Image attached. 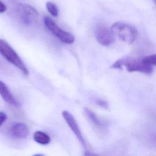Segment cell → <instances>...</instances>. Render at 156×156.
I'll return each mask as SVG.
<instances>
[{
    "mask_svg": "<svg viewBox=\"0 0 156 156\" xmlns=\"http://www.w3.org/2000/svg\"><path fill=\"white\" fill-rule=\"evenodd\" d=\"M84 113L88 121L96 129H98V130H103L105 128L106 125L105 121H104L102 119L98 117L97 115L94 113L93 111L87 108H85Z\"/></svg>",
    "mask_w": 156,
    "mask_h": 156,
    "instance_id": "obj_10",
    "label": "cell"
},
{
    "mask_svg": "<svg viewBox=\"0 0 156 156\" xmlns=\"http://www.w3.org/2000/svg\"><path fill=\"white\" fill-rule=\"evenodd\" d=\"M46 7L48 10V11L49 12V13L52 15L53 16H57L58 14V9L57 7V5L52 2H47L46 4Z\"/></svg>",
    "mask_w": 156,
    "mask_h": 156,
    "instance_id": "obj_12",
    "label": "cell"
},
{
    "mask_svg": "<svg viewBox=\"0 0 156 156\" xmlns=\"http://www.w3.org/2000/svg\"><path fill=\"white\" fill-rule=\"evenodd\" d=\"M83 156H99L98 155L94 154V153H93L91 152H90V151H86L84 154V155Z\"/></svg>",
    "mask_w": 156,
    "mask_h": 156,
    "instance_id": "obj_17",
    "label": "cell"
},
{
    "mask_svg": "<svg viewBox=\"0 0 156 156\" xmlns=\"http://www.w3.org/2000/svg\"><path fill=\"white\" fill-rule=\"evenodd\" d=\"M124 66L129 72H140L149 74L152 72V66L145 63L143 59L124 57L116 60L111 66L113 69H120Z\"/></svg>",
    "mask_w": 156,
    "mask_h": 156,
    "instance_id": "obj_1",
    "label": "cell"
},
{
    "mask_svg": "<svg viewBox=\"0 0 156 156\" xmlns=\"http://www.w3.org/2000/svg\"><path fill=\"white\" fill-rule=\"evenodd\" d=\"M154 2H155V5H156V0H154Z\"/></svg>",
    "mask_w": 156,
    "mask_h": 156,
    "instance_id": "obj_19",
    "label": "cell"
},
{
    "mask_svg": "<svg viewBox=\"0 0 156 156\" xmlns=\"http://www.w3.org/2000/svg\"><path fill=\"white\" fill-rule=\"evenodd\" d=\"M94 35L97 41L105 46H108L113 43L116 37L111 29L102 24H99L96 27Z\"/></svg>",
    "mask_w": 156,
    "mask_h": 156,
    "instance_id": "obj_6",
    "label": "cell"
},
{
    "mask_svg": "<svg viewBox=\"0 0 156 156\" xmlns=\"http://www.w3.org/2000/svg\"><path fill=\"white\" fill-rule=\"evenodd\" d=\"M7 116L4 112H0V127L3 124V123L6 121Z\"/></svg>",
    "mask_w": 156,
    "mask_h": 156,
    "instance_id": "obj_14",
    "label": "cell"
},
{
    "mask_svg": "<svg viewBox=\"0 0 156 156\" xmlns=\"http://www.w3.org/2000/svg\"><path fill=\"white\" fill-rule=\"evenodd\" d=\"M0 54L8 62L21 70L24 75H28V69L20 56L8 43L2 39H0Z\"/></svg>",
    "mask_w": 156,
    "mask_h": 156,
    "instance_id": "obj_3",
    "label": "cell"
},
{
    "mask_svg": "<svg viewBox=\"0 0 156 156\" xmlns=\"http://www.w3.org/2000/svg\"><path fill=\"white\" fill-rule=\"evenodd\" d=\"M33 156H44V155H41V154H35V155H34Z\"/></svg>",
    "mask_w": 156,
    "mask_h": 156,
    "instance_id": "obj_18",
    "label": "cell"
},
{
    "mask_svg": "<svg viewBox=\"0 0 156 156\" xmlns=\"http://www.w3.org/2000/svg\"><path fill=\"white\" fill-rule=\"evenodd\" d=\"M96 103H97V104H98L99 105H100L102 107H104V108L107 107V103L105 101H103L101 99H98L96 101Z\"/></svg>",
    "mask_w": 156,
    "mask_h": 156,
    "instance_id": "obj_15",
    "label": "cell"
},
{
    "mask_svg": "<svg viewBox=\"0 0 156 156\" xmlns=\"http://www.w3.org/2000/svg\"><path fill=\"white\" fill-rule=\"evenodd\" d=\"M17 12L22 22L26 24L35 23L38 21V12L33 7L28 4H18L17 7Z\"/></svg>",
    "mask_w": 156,
    "mask_h": 156,
    "instance_id": "obj_5",
    "label": "cell"
},
{
    "mask_svg": "<svg viewBox=\"0 0 156 156\" xmlns=\"http://www.w3.org/2000/svg\"><path fill=\"white\" fill-rule=\"evenodd\" d=\"M44 23L46 27L62 42L66 44H71L74 41V37L71 34L62 29L50 18L45 16Z\"/></svg>",
    "mask_w": 156,
    "mask_h": 156,
    "instance_id": "obj_4",
    "label": "cell"
},
{
    "mask_svg": "<svg viewBox=\"0 0 156 156\" xmlns=\"http://www.w3.org/2000/svg\"><path fill=\"white\" fill-rule=\"evenodd\" d=\"M0 95L7 103L15 107L20 105V103L14 98L8 87L1 80H0Z\"/></svg>",
    "mask_w": 156,
    "mask_h": 156,
    "instance_id": "obj_8",
    "label": "cell"
},
{
    "mask_svg": "<svg viewBox=\"0 0 156 156\" xmlns=\"http://www.w3.org/2000/svg\"><path fill=\"white\" fill-rule=\"evenodd\" d=\"M110 29L115 37L127 44L133 43L136 38L137 30L135 27L129 24L124 22H116Z\"/></svg>",
    "mask_w": 156,
    "mask_h": 156,
    "instance_id": "obj_2",
    "label": "cell"
},
{
    "mask_svg": "<svg viewBox=\"0 0 156 156\" xmlns=\"http://www.w3.org/2000/svg\"><path fill=\"white\" fill-rule=\"evenodd\" d=\"M33 138L35 142L41 145L48 144L51 141L50 136L44 132L40 130L35 132L33 135Z\"/></svg>",
    "mask_w": 156,
    "mask_h": 156,
    "instance_id": "obj_11",
    "label": "cell"
},
{
    "mask_svg": "<svg viewBox=\"0 0 156 156\" xmlns=\"http://www.w3.org/2000/svg\"><path fill=\"white\" fill-rule=\"evenodd\" d=\"M12 135L18 138H26L29 135V130L23 122H16L11 128Z\"/></svg>",
    "mask_w": 156,
    "mask_h": 156,
    "instance_id": "obj_9",
    "label": "cell"
},
{
    "mask_svg": "<svg viewBox=\"0 0 156 156\" xmlns=\"http://www.w3.org/2000/svg\"><path fill=\"white\" fill-rule=\"evenodd\" d=\"M7 10V7L5 5L0 1V13H3L5 12Z\"/></svg>",
    "mask_w": 156,
    "mask_h": 156,
    "instance_id": "obj_16",
    "label": "cell"
},
{
    "mask_svg": "<svg viewBox=\"0 0 156 156\" xmlns=\"http://www.w3.org/2000/svg\"><path fill=\"white\" fill-rule=\"evenodd\" d=\"M62 116L65 121H66V124L68 125L71 130L73 131L75 136L77 137V138L79 140V141L81 143V144L85 147V141L84 140V138L82 134V132L80 131V127L74 117V116L68 111L64 110L62 113Z\"/></svg>",
    "mask_w": 156,
    "mask_h": 156,
    "instance_id": "obj_7",
    "label": "cell"
},
{
    "mask_svg": "<svg viewBox=\"0 0 156 156\" xmlns=\"http://www.w3.org/2000/svg\"><path fill=\"white\" fill-rule=\"evenodd\" d=\"M142 59L145 63L151 66H156V54L146 56Z\"/></svg>",
    "mask_w": 156,
    "mask_h": 156,
    "instance_id": "obj_13",
    "label": "cell"
}]
</instances>
